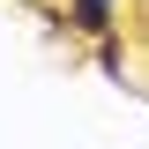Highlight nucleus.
<instances>
[{
  "instance_id": "1",
  "label": "nucleus",
  "mask_w": 149,
  "mask_h": 149,
  "mask_svg": "<svg viewBox=\"0 0 149 149\" xmlns=\"http://www.w3.org/2000/svg\"><path fill=\"white\" fill-rule=\"evenodd\" d=\"M74 30L104 37V30H112V0H74Z\"/></svg>"
}]
</instances>
